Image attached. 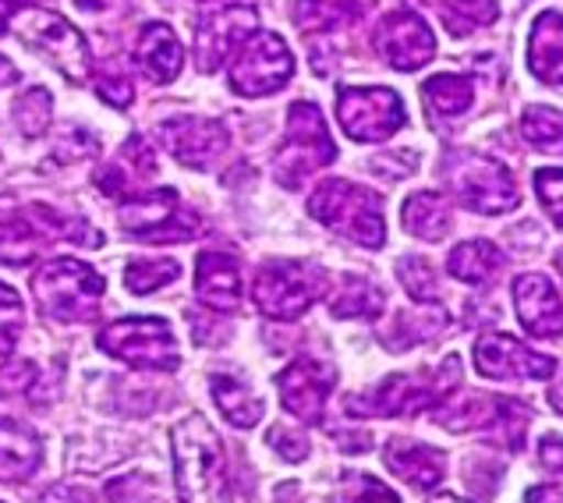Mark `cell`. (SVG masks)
I'll return each mask as SVG.
<instances>
[{
  "mask_svg": "<svg viewBox=\"0 0 563 503\" xmlns=\"http://www.w3.org/2000/svg\"><path fill=\"white\" fill-rule=\"evenodd\" d=\"M341 503H400L379 479L365 472H344L341 479Z\"/></svg>",
  "mask_w": 563,
  "mask_h": 503,
  "instance_id": "f35d334b",
  "label": "cell"
},
{
  "mask_svg": "<svg viewBox=\"0 0 563 503\" xmlns=\"http://www.w3.org/2000/svg\"><path fill=\"white\" fill-rule=\"evenodd\" d=\"M174 482L181 503H231L228 458L217 429L202 415H188L170 433Z\"/></svg>",
  "mask_w": 563,
  "mask_h": 503,
  "instance_id": "6da1fadb",
  "label": "cell"
},
{
  "mask_svg": "<svg viewBox=\"0 0 563 503\" xmlns=\"http://www.w3.org/2000/svg\"><path fill=\"white\" fill-rule=\"evenodd\" d=\"M19 36L32 46V51L51 57V64L68 78V83H86L89 78V68H92L89 46L82 40V32L64 22L60 14L43 11V8H29L25 14H19Z\"/></svg>",
  "mask_w": 563,
  "mask_h": 503,
  "instance_id": "8fae6325",
  "label": "cell"
},
{
  "mask_svg": "<svg viewBox=\"0 0 563 503\" xmlns=\"http://www.w3.org/2000/svg\"><path fill=\"white\" fill-rule=\"evenodd\" d=\"M100 348L132 369L174 372L181 365L170 322L159 316H124L107 322L100 330Z\"/></svg>",
  "mask_w": 563,
  "mask_h": 503,
  "instance_id": "ba28073f",
  "label": "cell"
},
{
  "mask_svg": "<svg viewBox=\"0 0 563 503\" xmlns=\"http://www.w3.org/2000/svg\"><path fill=\"white\" fill-rule=\"evenodd\" d=\"M422 96H426V107L437 113L440 121H446V118H461V113L472 110L475 86L464 75L440 72V75H432L429 83L422 86Z\"/></svg>",
  "mask_w": 563,
  "mask_h": 503,
  "instance_id": "f1b7e54d",
  "label": "cell"
},
{
  "mask_svg": "<svg viewBox=\"0 0 563 503\" xmlns=\"http://www.w3.org/2000/svg\"><path fill=\"white\" fill-rule=\"evenodd\" d=\"M362 0H298L295 25L301 32H333L358 14Z\"/></svg>",
  "mask_w": 563,
  "mask_h": 503,
  "instance_id": "f546056e",
  "label": "cell"
},
{
  "mask_svg": "<svg viewBox=\"0 0 563 503\" xmlns=\"http://www.w3.org/2000/svg\"><path fill=\"white\" fill-rule=\"evenodd\" d=\"M181 277L178 259H132L124 270V284L132 295H153L156 287H167Z\"/></svg>",
  "mask_w": 563,
  "mask_h": 503,
  "instance_id": "836d02e7",
  "label": "cell"
},
{
  "mask_svg": "<svg viewBox=\"0 0 563 503\" xmlns=\"http://www.w3.org/2000/svg\"><path fill=\"white\" fill-rule=\"evenodd\" d=\"M96 153V139L89 132H82V128H68L64 132V139L57 142L54 156L64 160V164H71V160H82V156H92Z\"/></svg>",
  "mask_w": 563,
  "mask_h": 503,
  "instance_id": "7bdbcfd3",
  "label": "cell"
},
{
  "mask_svg": "<svg viewBox=\"0 0 563 503\" xmlns=\"http://www.w3.org/2000/svg\"><path fill=\"white\" fill-rule=\"evenodd\" d=\"M400 223H405L415 238L440 241L450 231V206L437 192H415V196L400 206Z\"/></svg>",
  "mask_w": 563,
  "mask_h": 503,
  "instance_id": "83f0119b",
  "label": "cell"
},
{
  "mask_svg": "<svg viewBox=\"0 0 563 503\" xmlns=\"http://www.w3.org/2000/svg\"><path fill=\"white\" fill-rule=\"evenodd\" d=\"M209 391H213L217 408L231 426L252 429L255 422L263 418V401L249 391V383H241L238 376H231V372H217V376L209 380Z\"/></svg>",
  "mask_w": 563,
  "mask_h": 503,
  "instance_id": "484cf974",
  "label": "cell"
},
{
  "mask_svg": "<svg viewBox=\"0 0 563 503\" xmlns=\"http://www.w3.org/2000/svg\"><path fill=\"white\" fill-rule=\"evenodd\" d=\"M536 192H539L542 209L550 214V220L556 227H563V171L560 167L536 171Z\"/></svg>",
  "mask_w": 563,
  "mask_h": 503,
  "instance_id": "ab89813d",
  "label": "cell"
},
{
  "mask_svg": "<svg viewBox=\"0 0 563 503\" xmlns=\"http://www.w3.org/2000/svg\"><path fill=\"white\" fill-rule=\"evenodd\" d=\"M556 266H560V273H563V252H560V259H556Z\"/></svg>",
  "mask_w": 563,
  "mask_h": 503,
  "instance_id": "f5cc1de1",
  "label": "cell"
},
{
  "mask_svg": "<svg viewBox=\"0 0 563 503\" xmlns=\"http://www.w3.org/2000/svg\"><path fill=\"white\" fill-rule=\"evenodd\" d=\"M75 4L78 8H82V11H110V8H118V0H75Z\"/></svg>",
  "mask_w": 563,
  "mask_h": 503,
  "instance_id": "681fc988",
  "label": "cell"
},
{
  "mask_svg": "<svg viewBox=\"0 0 563 503\" xmlns=\"http://www.w3.org/2000/svg\"><path fill=\"white\" fill-rule=\"evenodd\" d=\"M19 11H22V0H0V36H4V29L11 25V19Z\"/></svg>",
  "mask_w": 563,
  "mask_h": 503,
  "instance_id": "7dc6e473",
  "label": "cell"
},
{
  "mask_svg": "<svg viewBox=\"0 0 563 503\" xmlns=\"http://www.w3.org/2000/svg\"><path fill=\"white\" fill-rule=\"evenodd\" d=\"M514 308H518L521 327L532 337L553 340L563 333V302L545 273H521L514 281Z\"/></svg>",
  "mask_w": 563,
  "mask_h": 503,
  "instance_id": "d6986e66",
  "label": "cell"
},
{
  "mask_svg": "<svg viewBox=\"0 0 563 503\" xmlns=\"http://www.w3.org/2000/svg\"><path fill=\"white\" fill-rule=\"evenodd\" d=\"M153 174H156V156H153V150H150L142 135H132V139L121 145L118 160H110L107 167H100V174H96V185H100L103 196L124 203V199H132V192L142 182H150Z\"/></svg>",
  "mask_w": 563,
  "mask_h": 503,
  "instance_id": "ffe728a7",
  "label": "cell"
},
{
  "mask_svg": "<svg viewBox=\"0 0 563 503\" xmlns=\"http://www.w3.org/2000/svg\"><path fill=\"white\" fill-rule=\"evenodd\" d=\"M443 174H446V185L457 196V203L475 209V214L500 217V214H510V209H518V203H521L510 171L504 164H496L493 156H482L472 150L446 153Z\"/></svg>",
  "mask_w": 563,
  "mask_h": 503,
  "instance_id": "52a82bcc",
  "label": "cell"
},
{
  "mask_svg": "<svg viewBox=\"0 0 563 503\" xmlns=\"http://www.w3.org/2000/svg\"><path fill=\"white\" fill-rule=\"evenodd\" d=\"M22 322H25V305L22 295L8 284H0V359L11 354L14 340L22 333Z\"/></svg>",
  "mask_w": 563,
  "mask_h": 503,
  "instance_id": "74e56055",
  "label": "cell"
},
{
  "mask_svg": "<svg viewBox=\"0 0 563 503\" xmlns=\"http://www.w3.org/2000/svg\"><path fill=\"white\" fill-rule=\"evenodd\" d=\"M19 78H22V72L14 68V64H11L8 57H0V89H4V86H14Z\"/></svg>",
  "mask_w": 563,
  "mask_h": 503,
  "instance_id": "c3c4849f",
  "label": "cell"
},
{
  "mask_svg": "<svg viewBox=\"0 0 563 503\" xmlns=\"http://www.w3.org/2000/svg\"><path fill=\"white\" fill-rule=\"evenodd\" d=\"M504 266V255L493 241H461V245L450 252L446 259V270L450 277H457L461 284H489L496 273Z\"/></svg>",
  "mask_w": 563,
  "mask_h": 503,
  "instance_id": "4316f807",
  "label": "cell"
},
{
  "mask_svg": "<svg viewBox=\"0 0 563 503\" xmlns=\"http://www.w3.org/2000/svg\"><path fill=\"white\" fill-rule=\"evenodd\" d=\"M397 277L400 284L408 287V295L415 302H437L440 298V281H437V270H432L422 255H405L397 263Z\"/></svg>",
  "mask_w": 563,
  "mask_h": 503,
  "instance_id": "d590c367",
  "label": "cell"
},
{
  "mask_svg": "<svg viewBox=\"0 0 563 503\" xmlns=\"http://www.w3.org/2000/svg\"><path fill=\"white\" fill-rule=\"evenodd\" d=\"M525 503H563V485H532Z\"/></svg>",
  "mask_w": 563,
  "mask_h": 503,
  "instance_id": "bcb514c9",
  "label": "cell"
},
{
  "mask_svg": "<svg viewBox=\"0 0 563 503\" xmlns=\"http://www.w3.org/2000/svg\"><path fill=\"white\" fill-rule=\"evenodd\" d=\"M454 383H461V359L457 354H446L437 372H422V376H415V372H394V376H386L376 391L351 401L347 412L376 415V418L418 415L429 404H440Z\"/></svg>",
  "mask_w": 563,
  "mask_h": 503,
  "instance_id": "5b68a950",
  "label": "cell"
},
{
  "mask_svg": "<svg viewBox=\"0 0 563 503\" xmlns=\"http://www.w3.org/2000/svg\"><path fill=\"white\" fill-rule=\"evenodd\" d=\"M269 447L277 450V453H284L287 461H305L309 458V436H305L301 429H284V426H277L269 436Z\"/></svg>",
  "mask_w": 563,
  "mask_h": 503,
  "instance_id": "b9f144b4",
  "label": "cell"
},
{
  "mask_svg": "<svg viewBox=\"0 0 563 503\" xmlns=\"http://www.w3.org/2000/svg\"><path fill=\"white\" fill-rule=\"evenodd\" d=\"M550 404H553V408L563 415V372H560V380L550 386Z\"/></svg>",
  "mask_w": 563,
  "mask_h": 503,
  "instance_id": "f907efd6",
  "label": "cell"
},
{
  "mask_svg": "<svg viewBox=\"0 0 563 503\" xmlns=\"http://www.w3.org/2000/svg\"><path fill=\"white\" fill-rule=\"evenodd\" d=\"M43 503H92L82 490H75V485H57L43 496Z\"/></svg>",
  "mask_w": 563,
  "mask_h": 503,
  "instance_id": "f6af8a7d",
  "label": "cell"
},
{
  "mask_svg": "<svg viewBox=\"0 0 563 503\" xmlns=\"http://www.w3.org/2000/svg\"><path fill=\"white\" fill-rule=\"evenodd\" d=\"M336 386V372L312 354H301L277 376V391L284 397V408L301 422H319L327 408V397Z\"/></svg>",
  "mask_w": 563,
  "mask_h": 503,
  "instance_id": "e0dca14e",
  "label": "cell"
},
{
  "mask_svg": "<svg viewBox=\"0 0 563 503\" xmlns=\"http://www.w3.org/2000/svg\"><path fill=\"white\" fill-rule=\"evenodd\" d=\"M429 503H472V500H464V496H454V493H440V496H432Z\"/></svg>",
  "mask_w": 563,
  "mask_h": 503,
  "instance_id": "816d5d0a",
  "label": "cell"
},
{
  "mask_svg": "<svg viewBox=\"0 0 563 503\" xmlns=\"http://www.w3.org/2000/svg\"><path fill=\"white\" fill-rule=\"evenodd\" d=\"M51 110H54V96L46 89H25L19 100H14V124L25 139H40L51 124Z\"/></svg>",
  "mask_w": 563,
  "mask_h": 503,
  "instance_id": "e575fe53",
  "label": "cell"
},
{
  "mask_svg": "<svg viewBox=\"0 0 563 503\" xmlns=\"http://www.w3.org/2000/svg\"><path fill=\"white\" fill-rule=\"evenodd\" d=\"M521 135L542 153H563V110L528 107L521 118Z\"/></svg>",
  "mask_w": 563,
  "mask_h": 503,
  "instance_id": "1f68e13d",
  "label": "cell"
},
{
  "mask_svg": "<svg viewBox=\"0 0 563 503\" xmlns=\"http://www.w3.org/2000/svg\"><path fill=\"white\" fill-rule=\"evenodd\" d=\"M383 308V295L379 291L362 281V277H344L336 298L330 302V313L336 319H358V316H376Z\"/></svg>",
  "mask_w": 563,
  "mask_h": 503,
  "instance_id": "d6a6232c",
  "label": "cell"
},
{
  "mask_svg": "<svg viewBox=\"0 0 563 503\" xmlns=\"http://www.w3.org/2000/svg\"><path fill=\"white\" fill-rule=\"evenodd\" d=\"M54 241L71 245H100V234L78 217H64L54 206H19L0 203V266H32Z\"/></svg>",
  "mask_w": 563,
  "mask_h": 503,
  "instance_id": "7a4b0ae2",
  "label": "cell"
},
{
  "mask_svg": "<svg viewBox=\"0 0 563 503\" xmlns=\"http://www.w3.org/2000/svg\"><path fill=\"white\" fill-rule=\"evenodd\" d=\"M96 92H100V100L124 110L128 103L135 100V89H132V75L121 61H103V68L96 72Z\"/></svg>",
  "mask_w": 563,
  "mask_h": 503,
  "instance_id": "8d00e7d4",
  "label": "cell"
},
{
  "mask_svg": "<svg viewBox=\"0 0 563 503\" xmlns=\"http://www.w3.org/2000/svg\"><path fill=\"white\" fill-rule=\"evenodd\" d=\"M156 135L167 145V153L191 171L213 167V160L228 150V128L209 118H174L159 124Z\"/></svg>",
  "mask_w": 563,
  "mask_h": 503,
  "instance_id": "ac0fdd59",
  "label": "cell"
},
{
  "mask_svg": "<svg viewBox=\"0 0 563 503\" xmlns=\"http://www.w3.org/2000/svg\"><path fill=\"white\" fill-rule=\"evenodd\" d=\"M43 461V440L22 422L0 415V485L25 482Z\"/></svg>",
  "mask_w": 563,
  "mask_h": 503,
  "instance_id": "603a6c76",
  "label": "cell"
},
{
  "mask_svg": "<svg viewBox=\"0 0 563 503\" xmlns=\"http://www.w3.org/2000/svg\"><path fill=\"white\" fill-rule=\"evenodd\" d=\"M336 121L344 135L355 142H383L405 124V103L386 86L373 89H341L336 96Z\"/></svg>",
  "mask_w": 563,
  "mask_h": 503,
  "instance_id": "4fadbf2b",
  "label": "cell"
},
{
  "mask_svg": "<svg viewBox=\"0 0 563 503\" xmlns=\"http://www.w3.org/2000/svg\"><path fill=\"white\" fill-rule=\"evenodd\" d=\"M196 295L213 313H238L241 305V270L231 255L202 252L196 263Z\"/></svg>",
  "mask_w": 563,
  "mask_h": 503,
  "instance_id": "7402d4cb",
  "label": "cell"
},
{
  "mask_svg": "<svg viewBox=\"0 0 563 503\" xmlns=\"http://www.w3.org/2000/svg\"><path fill=\"white\" fill-rule=\"evenodd\" d=\"M475 365L486 380H550L556 362L510 333H486L475 345Z\"/></svg>",
  "mask_w": 563,
  "mask_h": 503,
  "instance_id": "2e32d148",
  "label": "cell"
},
{
  "mask_svg": "<svg viewBox=\"0 0 563 503\" xmlns=\"http://www.w3.org/2000/svg\"><path fill=\"white\" fill-rule=\"evenodd\" d=\"M309 214L323 227L351 238L362 249H383V241H386L383 203L355 182H341V177L323 182L309 203Z\"/></svg>",
  "mask_w": 563,
  "mask_h": 503,
  "instance_id": "277c9868",
  "label": "cell"
},
{
  "mask_svg": "<svg viewBox=\"0 0 563 503\" xmlns=\"http://www.w3.org/2000/svg\"><path fill=\"white\" fill-rule=\"evenodd\" d=\"M260 11L252 4H223L209 11L196 25V61L202 72H217L223 61L234 57L249 36H255Z\"/></svg>",
  "mask_w": 563,
  "mask_h": 503,
  "instance_id": "5bb4252c",
  "label": "cell"
},
{
  "mask_svg": "<svg viewBox=\"0 0 563 503\" xmlns=\"http://www.w3.org/2000/svg\"><path fill=\"white\" fill-rule=\"evenodd\" d=\"M437 11L446 25L450 36H472L475 29L493 25L500 19V8L496 0H437Z\"/></svg>",
  "mask_w": 563,
  "mask_h": 503,
  "instance_id": "4dcf8cb0",
  "label": "cell"
},
{
  "mask_svg": "<svg viewBox=\"0 0 563 503\" xmlns=\"http://www.w3.org/2000/svg\"><path fill=\"white\" fill-rule=\"evenodd\" d=\"M539 458L545 468H553V472L563 475V436H542V444H539Z\"/></svg>",
  "mask_w": 563,
  "mask_h": 503,
  "instance_id": "ee69618b",
  "label": "cell"
},
{
  "mask_svg": "<svg viewBox=\"0 0 563 503\" xmlns=\"http://www.w3.org/2000/svg\"><path fill=\"white\" fill-rule=\"evenodd\" d=\"M295 75V57L277 32H255L231 57V89L238 96H269Z\"/></svg>",
  "mask_w": 563,
  "mask_h": 503,
  "instance_id": "7c38bea8",
  "label": "cell"
},
{
  "mask_svg": "<svg viewBox=\"0 0 563 503\" xmlns=\"http://www.w3.org/2000/svg\"><path fill=\"white\" fill-rule=\"evenodd\" d=\"M103 291V277L82 259H51L32 277V295H36L40 313L54 322H89L100 313Z\"/></svg>",
  "mask_w": 563,
  "mask_h": 503,
  "instance_id": "3957f363",
  "label": "cell"
},
{
  "mask_svg": "<svg viewBox=\"0 0 563 503\" xmlns=\"http://www.w3.org/2000/svg\"><path fill=\"white\" fill-rule=\"evenodd\" d=\"M121 227L132 238L142 241H191L202 234V220L181 206L178 192L174 188H156L146 196H132L124 199L118 209Z\"/></svg>",
  "mask_w": 563,
  "mask_h": 503,
  "instance_id": "30bf717a",
  "label": "cell"
},
{
  "mask_svg": "<svg viewBox=\"0 0 563 503\" xmlns=\"http://www.w3.org/2000/svg\"><path fill=\"white\" fill-rule=\"evenodd\" d=\"M336 160V145L327 132L323 118H319L316 103L298 100L287 110V139L284 150L273 160V174L287 188H301L305 177H312L319 167H327Z\"/></svg>",
  "mask_w": 563,
  "mask_h": 503,
  "instance_id": "9c48e42d",
  "label": "cell"
},
{
  "mask_svg": "<svg viewBox=\"0 0 563 503\" xmlns=\"http://www.w3.org/2000/svg\"><path fill=\"white\" fill-rule=\"evenodd\" d=\"M528 64L545 86H563V11H542L528 40Z\"/></svg>",
  "mask_w": 563,
  "mask_h": 503,
  "instance_id": "d4e9b609",
  "label": "cell"
},
{
  "mask_svg": "<svg viewBox=\"0 0 563 503\" xmlns=\"http://www.w3.org/2000/svg\"><path fill=\"white\" fill-rule=\"evenodd\" d=\"M327 270L301 263V259H269L255 270L252 298L269 319H298L323 298Z\"/></svg>",
  "mask_w": 563,
  "mask_h": 503,
  "instance_id": "8992f818",
  "label": "cell"
},
{
  "mask_svg": "<svg viewBox=\"0 0 563 503\" xmlns=\"http://www.w3.org/2000/svg\"><path fill=\"white\" fill-rule=\"evenodd\" d=\"M36 380H40V372H36V365H32L29 359L0 365V397H19V394L25 397Z\"/></svg>",
  "mask_w": 563,
  "mask_h": 503,
  "instance_id": "60d3db41",
  "label": "cell"
},
{
  "mask_svg": "<svg viewBox=\"0 0 563 503\" xmlns=\"http://www.w3.org/2000/svg\"><path fill=\"white\" fill-rule=\"evenodd\" d=\"M376 54L397 72H418L422 64L437 51V40H432V29L418 11L411 8H397L376 25Z\"/></svg>",
  "mask_w": 563,
  "mask_h": 503,
  "instance_id": "9a60e30c",
  "label": "cell"
},
{
  "mask_svg": "<svg viewBox=\"0 0 563 503\" xmlns=\"http://www.w3.org/2000/svg\"><path fill=\"white\" fill-rule=\"evenodd\" d=\"M135 64L146 72V78H153L159 86H167L181 75L185 51H181V40L170 32V25L150 22L142 29V36L135 43Z\"/></svg>",
  "mask_w": 563,
  "mask_h": 503,
  "instance_id": "cb8c5ba5",
  "label": "cell"
},
{
  "mask_svg": "<svg viewBox=\"0 0 563 503\" xmlns=\"http://www.w3.org/2000/svg\"><path fill=\"white\" fill-rule=\"evenodd\" d=\"M386 468L405 479L415 490H432V485H440L443 475H446V458L429 444H418V440H408V436H394L390 444H386Z\"/></svg>",
  "mask_w": 563,
  "mask_h": 503,
  "instance_id": "44dd1931",
  "label": "cell"
}]
</instances>
